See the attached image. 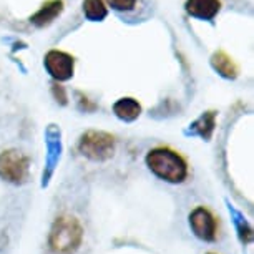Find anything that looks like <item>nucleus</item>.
I'll list each match as a JSON object with an SVG mask.
<instances>
[{"label":"nucleus","instance_id":"9d476101","mask_svg":"<svg viewBox=\"0 0 254 254\" xmlns=\"http://www.w3.org/2000/svg\"><path fill=\"white\" fill-rule=\"evenodd\" d=\"M213 65L223 76H228V78H234L236 76V66H234L231 59L221 54V52L213 57Z\"/></svg>","mask_w":254,"mask_h":254},{"label":"nucleus","instance_id":"f8f14e48","mask_svg":"<svg viewBox=\"0 0 254 254\" xmlns=\"http://www.w3.org/2000/svg\"><path fill=\"white\" fill-rule=\"evenodd\" d=\"M108 2L117 10H131L135 7L136 0H108Z\"/></svg>","mask_w":254,"mask_h":254},{"label":"nucleus","instance_id":"423d86ee","mask_svg":"<svg viewBox=\"0 0 254 254\" xmlns=\"http://www.w3.org/2000/svg\"><path fill=\"white\" fill-rule=\"evenodd\" d=\"M45 66L49 73L57 80H68L73 75V59L68 54L52 50L45 57Z\"/></svg>","mask_w":254,"mask_h":254},{"label":"nucleus","instance_id":"0eeeda50","mask_svg":"<svg viewBox=\"0 0 254 254\" xmlns=\"http://www.w3.org/2000/svg\"><path fill=\"white\" fill-rule=\"evenodd\" d=\"M219 0H188L186 2V10L190 15L203 20H211L218 15L219 12Z\"/></svg>","mask_w":254,"mask_h":254},{"label":"nucleus","instance_id":"f257e3e1","mask_svg":"<svg viewBox=\"0 0 254 254\" xmlns=\"http://www.w3.org/2000/svg\"><path fill=\"white\" fill-rule=\"evenodd\" d=\"M146 165L158 178L168 183H183L188 176V165L170 148H153L146 155Z\"/></svg>","mask_w":254,"mask_h":254},{"label":"nucleus","instance_id":"ddd939ff","mask_svg":"<svg viewBox=\"0 0 254 254\" xmlns=\"http://www.w3.org/2000/svg\"><path fill=\"white\" fill-rule=\"evenodd\" d=\"M208 254H214V253H208Z\"/></svg>","mask_w":254,"mask_h":254},{"label":"nucleus","instance_id":"9b49d317","mask_svg":"<svg viewBox=\"0 0 254 254\" xmlns=\"http://www.w3.org/2000/svg\"><path fill=\"white\" fill-rule=\"evenodd\" d=\"M83 12L90 20H102L107 15V7H105L103 0H85Z\"/></svg>","mask_w":254,"mask_h":254},{"label":"nucleus","instance_id":"6e6552de","mask_svg":"<svg viewBox=\"0 0 254 254\" xmlns=\"http://www.w3.org/2000/svg\"><path fill=\"white\" fill-rule=\"evenodd\" d=\"M113 112L117 113L118 118L125 120V122H133V120L138 118V115H140L141 107L133 98H122L115 103Z\"/></svg>","mask_w":254,"mask_h":254},{"label":"nucleus","instance_id":"f03ea898","mask_svg":"<svg viewBox=\"0 0 254 254\" xmlns=\"http://www.w3.org/2000/svg\"><path fill=\"white\" fill-rule=\"evenodd\" d=\"M83 241V228L73 216H60L52 224L49 246L55 254H75Z\"/></svg>","mask_w":254,"mask_h":254},{"label":"nucleus","instance_id":"20e7f679","mask_svg":"<svg viewBox=\"0 0 254 254\" xmlns=\"http://www.w3.org/2000/svg\"><path fill=\"white\" fill-rule=\"evenodd\" d=\"M28 173V158L20 151L8 150L0 155V178L8 183H23Z\"/></svg>","mask_w":254,"mask_h":254},{"label":"nucleus","instance_id":"39448f33","mask_svg":"<svg viewBox=\"0 0 254 254\" xmlns=\"http://www.w3.org/2000/svg\"><path fill=\"white\" fill-rule=\"evenodd\" d=\"M190 226L201 241L211 243L218 236V223L214 214L204 206H198L190 213Z\"/></svg>","mask_w":254,"mask_h":254},{"label":"nucleus","instance_id":"7ed1b4c3","mask_svg":"<svg viewBox=\"0 0 254 254\" xmlns=\"http://www.w3.org/2000/svg\"><path fill=\"white\" fill-rule=\"evenodd\" d=\"M78 150L93 161H105L115 151V138L105 131H87L80 138Z\"/></svg>","mask_w":254,"mask_h":254},{"label":"nucleus","instance_id":"1a4fd4ad","mask_svg":"<svg viewBox=\"0 0 254 254\" xmlns=\"http://www.w3.org/2000/svg\"><path fill=\"white\" fill-rule=\"evenodd\" d=\"M60 12H62V2H50L42 7L32 20L33 23H37V25H45V23L54 20Z\"/></svg>","mask_w":254,"mask_h":254}]
</instances>
